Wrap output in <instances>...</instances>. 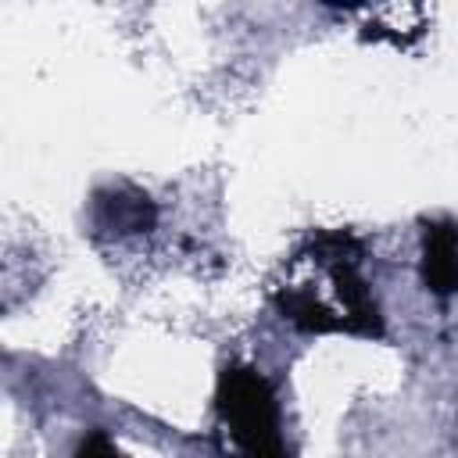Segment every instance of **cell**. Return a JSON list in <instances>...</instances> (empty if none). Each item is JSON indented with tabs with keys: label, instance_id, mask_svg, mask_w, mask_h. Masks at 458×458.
I'll return each instance as SVG.
<instances>
[{
	"label": "cell",
	"instance_id": "7a4b0ae2",
	"mask_svg": "<svg viewBox=\"0 0 458 458\" xmlns=\"http://www.w3.org/2000/svg\"><path fill=\"white\" fill-rule=\"evenodd\" d=\"M215 440L229 458H290L283 404L261 369L247 361H229L218 372Z\"/></svg>",
	"mask_w": 458,
	"mask_h": 458
},
{
	"label": "cell",
	"instance_id": "6da1fadb",
	"mask_svg": "<svg viewBox=\"0 0 458 458\" xmlns=\"http://www.w3.org/2000/svg\"><path fill=\"white\" fill-rule=\"evenodd\" d=\"M279 315L301 333H340L379 340L383 315L365 276V250L344 229L311 233L272 286Z\"/></svg>",
	"mask_w": 458,
	"mask_h": 458
},
{
	"label": "cell",
	"instance_id": "277c9868",
	"mask_svg": "<svg viewBox=\"0 0 458 458\" xmlns=\"http://www.w3.org/2000/svg\"><path fill=\"white\" fill-rule=\"evenodd\" d=\"M72 458H125V454H122V447H118L104 429H89V433L82 437V444L75 447Z\"/></svg>",
	"mask_w": 458,
	"mask_h": 458
},
{
	"label": "cell",
	"instance_id": "3957f363",
	"mask_svg": "<svg viewBox=\"0 0 458 458\" xmlns=\"http://www.w3.org/2000/svg\"><path fill=\"white\" fill-rule=\"evenodd\" d=\"M422 283L437 297L458 293V225L437 218L422 233Z\"/></svg>",
	"mask_w": 458,
	"mask_h": 458
}]
</instances>
